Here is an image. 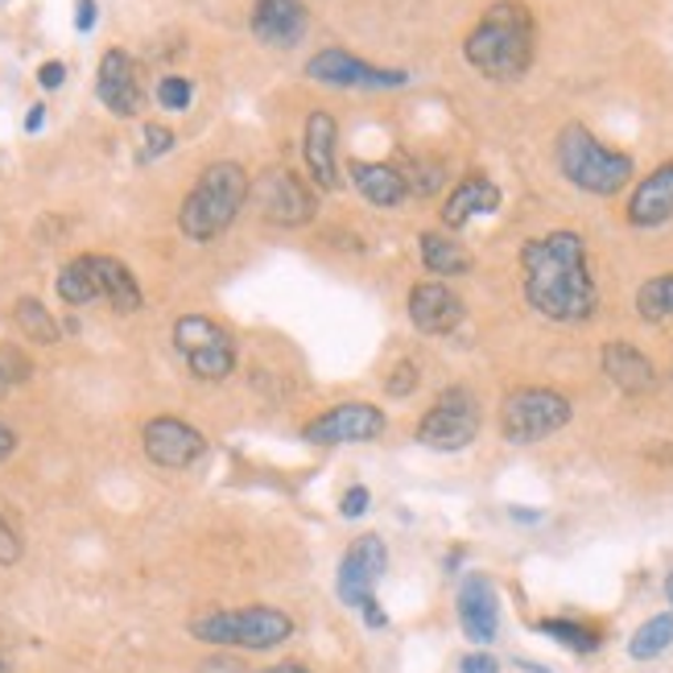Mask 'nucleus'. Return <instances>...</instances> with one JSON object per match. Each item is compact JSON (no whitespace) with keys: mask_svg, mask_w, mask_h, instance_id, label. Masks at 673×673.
<instances>
[{"mask_svg":"<svg viewBox=\"0 0 673 673\" xmlns=\"http://www.w3.org/2000/svg\"><path fill=\"white\" fill-rule=\"evenodd\" d=\"M525 298L549 323H587L599 311V290L587 265V240L579 232H546L520 249Z\"/></svg>","mask_w":673,"mask_h":673,"instance_id":"1","label":"nucleus"},{"mask_svg":"<svg viewBox=\"0 0 673 673\" xmlns=\"http://www.w3.org/2000/svg\"><path fill=\"white\" fill-rule=\"evenodd\" d=\"M537 25L525 0H496L463 42V59L492 83H517L533 66Z\"/></svg>","mask_w":673,"mask_h":673,"instance_id":"2","label":"nucleus"},{"mask_svg":"<svg viewBox=\"0 0 673 673\" xmlns=\"http://www.w3.org/2000/svg\"><path fill=\"white\" fill-rule=\"evenodd\" d=\"M252 178L240 161H211L199 182L190 187V194L178 207V228L194 244H211L220 240L235 223V215L249 203Z\"/></svg>","mask_w":673,"mask_h":673,"instance_id":"3","label":"nucleus"},{"mask_svg":"<svg viewBox=\"0 0 673 673\" xmlns=\"http://www.w3.org/2000/svg\"><path fill=\"white\" fill-rule=\"evenodd\" d=\"M558 170L570 187L587 190V194H620L632 178V157L620 149H608L587 125H566L558 133Z\"/></svg>","mask_w":673,"mask_h":673,"instance_id":"4","label":"nucleus"},{"mask_svg":"<svg viewBox=\"0 0 673 673\" xmlns=\"http://www.w3.org/2000/svg\"><path fill=\"white\" fill-rule=\"evenodd\" d=\"M190 637L220 649H244V653H269L294 637V616L282 608H240V611H203L190 620Z\"/></svg>","mask_w":673,"mask_h":673,"instance_id":"5","label":"nucleus"},{"mask_svg":"<svg viewBox=\"0 0 673 673\" xmlns=\"http://www.w3.org/2000/svg\"><path fill=\"white\" fill-rule=\"evenodd\" d=\"M173 347L187 364V372L194 380H207V385H220L235 372V339L232 330L220 327L215 318L207 314H182L173 323Z\"/></svg>","mask_w":673,"mask_h":673,"instance_id":"6","label":"nucleus"},{"mask_svg":"<svg viewBox=\"0 0 673 673\" xmlns=\"http://www.w3.org/2000/svg\"><path fill=\"white\" fill-rule=\"evenodd\" d=\"M570 413L575 409H570V401L558 389H541V385L513 389L501 406V434L513 446H529V442L558 434L570 422Z\"/></svg>","mask_w":673,"mask_h":673,"instance_id":"7","label":"nucleus"},{"mask_svg":"<svg viewBox=\"0 0 673 673\" xmlns=\"http://www.w3.org/2000/svg\"><path fill=\"white\" fill-rule=\"evenodd\" d=\"M249 199L256 207V215L273 228H306L314 220V190L302 182L290 166H269L252 178Z\"/></svg>","mask_w":673,"mask_h":673,"instance_id":"8","label":"nucleus"},{"mask_svg":"<svg viewBox=\"0 0 673 673\" xmlns=\"http://www.w3.org/2000/svg\"><path fill=\"white\" fill-rule=\"evenodd\" d=\"M475 434H480V406H475V392L463 385L442 392L430 406V413L418 422V442L430 451H463L475 442Z\"/></svg>","mask_w":673,"mask_h":673,"instance_id":"9","label":"nucleus"},{"mask_svg":"<svg viewBox=\"0 0 673 673\" xmlns=\"http://www.w3.org/2000/svg\"><path fill=\"white\" fill-rule=\"evenodd\" d=\"M385 430H389V418H385L380 406H372V401H339L327 413L311 418L302 439L314 442V446H344V442L385 439Z\"/></svg>","mask_w":673,"mask_h":673,"instance_id":"10","label":"nucleus"},{"mask_svg":"<svg viewBox=\"0 0 673 673\" xmlns=\"http://www.w3.org/2000/svg\"><path fill=\"white\" fill-rule=\"evenodd\" d=\"M306 75L314 83H327V87H344V92H389V87H406L409 71H385V66H372L347 54L339 46L318 50L311 63H306Z\"/></svg>","mask_w":673,"mask_h":673,"instance_id":"11","label":"nucleus"},{"mask_svg":"<svg viewBox=\"0 0 673 673\" xmlns=\"http://www.w3.org/2000/svg\"><path fill=\"white\" fill-rule=\"evenodd\" d=\"M389 570V549L376 533H364L347 546L344 562H339V579H335V591L347 608L364 611L368 603H376V582L385 579Z\"/></svg>","mask_w":673,"mask_h":673,"instance_id":"12","label":"nucleus"},{"mask_svg":"<svg viewBox=\"0 0 673 673\" xmlns=\"http://www.w3.org/2000/svg\"><path fill=\"white\" fill-rule=\"evenodd\" d=\"M145 459L166 471H187L194 463H203L207 439L182 418H149L141 430Z\"/></svg>","mask_w":673,"mask_h":673,"instance_id":"13","label":"nucleus"},{"mask_svg":"<svg viewBox=\"0 0 673 673\" xmlns=\"http://www.w3.org/2000/svg\"><path fill=\"white\" fill-rule=\"evenodd\" d=\"M95 95L99 104L112 112V116H137L145 108V87H141V66L128 50L112 46L104 59H99V71H95Z\"/></svg>","mask_w":673,"mask_h":673,"instance_id":"14","label":"nucleus"},{"mask_svg":"<svg viewBox=\"0 0 673 673\" xmlns=\"http://www.w3.org/2000/svg\"><path fill=\"white\" fill-rule=\"evenodd\" d=\"M463 298L446 282H418L409 290V323L422 335H451L463 323Z\"/></svg>","mask_w":673,"mask_h":673,"instance_id":"15","label":"nucleus"},{"mask_svg":"<svg viewBox=\"0 0 673 673\" xmlns=\"http://www.w3.org/2000/svg\"><path fill=\"white\" fill-rule=\"evenodd\" d=\"M459 624H463V637L475 644H492L496 632H501V596L492 579L484 575H467L463 587H459Z\"/></svg>","mask_w":673,"mask_h":673,"instance_id":"16","label":"nucleus"},{"mask_svg":"<svg viewBox=\"0 0 673 673\" xmlns=\"http://www.w3.org/2000/svg\"><path fill=\"white\" fill-rule=\"evenodd\" d=\"M252 33L273 50H290L306 38V4L302 0H252Z\"/></svg>","mask_w":673,"mask_h":673,"instance_id":"17","label":"nucleus"},{"mask_svg":"<svg viewBox=\"0 0 673 673\" xmlns=\"http://www.w3.org/2000/svg\"><path fill=\"white\" fill-rule=\"evenodd\" d=\"M335 141H339V128L327 112H311L306 116V133H302V154H306V170L311 182L318 190L339 187V161H335Z\"/></svg>","mask_w":673,"mask_h":673,"instance_id":"18","label":"nucleus"},{"mask_svg":"<svg viewBox=\"0 0 673 673\" xmlns=\"http://www.w3.org/2000/svg\"><path fill=\"white\" fill-rule=\"evenodd\" d=\"M673 220V161L641 178V187L628 199V223L632 228H661Z\"/></svg>","mask_w":673,"mask_h":673,"instance_id":"19","label":"nucleus"},{"mask_svg":"<svg viewBox=\"0 0 673 673\" xmlns=\"http://www.w3.org/2000/svg\"><path fill=\"white\" fill-rule=\"evenodd\" d=\"M599 360H603V372H608L611 385L620 392H628V397H641V392L658 389V368H653V360L644 356L641 347L616 339V344H608L599 351Z\"/></svg>","mask_w":673,"mask_h":673,"instance_id":"20","label":"nucleus"},{"mask_svg":"<svg viewBox=\"0 0 673 673\" xmlns=\"http://www.w3.org/2000/svg\"><path fill=\"white\" fill-rule=\"evenodd\" d=\"M95 273V285H99V302H108L116 314H137L145 306L141 282L133 277V269L116 256H104V252H87Z\"/></svg>","mask_w":673,"mask_h":673,"instance_id":"21","label":"nucleus"},{"mask_svg":"<svg viewBox=\"0 0 673 673\" xmlns=\"http://www.w3.org/2000/svg\"><path fill=\"white\" fill-rule=\"evenodd\" d=\"M496 207H501V187H496L492 178H484V173H471V178H463V182L451 190V199L442 207V228L459 232V228H467L471 220L492 215Z\"/></svg>","mask_w":673,"mask_h":673,"instance_id":"22","label":"nucleus"},{"mask_svg":"<svg viewBox=\"0 0 673 673\" xmlns=\"http://www.w3.org/2000/svg\"><path fill=\"white\" fill-rule=\"evenodd\" d=\"M347 173H351L356 190H360L372 207H385V211H392V207H401L409 199L406 178H401V170H397V166H389V161H351V166H347Z\"/></svg>","mask_w":673,"mask_h":673,"instance_id":"23","label":"nucleus"},{"mask_svg":"<svg viewBox=\"0 0 673 673\" xmlns=\"http://www.w3.org/2000/svg\"><path fill=\"white\" fill-rule=\"evenodd\" d=\"M418 249H422V265L430 273H439V277H463V273H471V252L446 232H422Z\"/></svg>","mask_w":673,"mask_h":673,"instance_id":"24","label":"nucleus"},{"mask_svg":"<svg viewBox=\"0 0 673 673\" xmlns=\"http://www.w3.org/2000/svg\"><path fill=\"white\" fill-rule=\"evenodd\" d=\"M54 290H59V298H63L66 306H92V302H99V285H95V273H92L87 252H83V256H75V261H66V265L59 269V282H54Z\"/></svg>","mask_w":673,"mask_h":673,"instance_id":"25","label":"nucleus"},{"mask_svg":"<svg viewBox=\"0 0 673 673\" xmlns=\"http://www.w3.org/2000/svg\"><path fill=\"white\" fill-rule=\"evenodd\" d=\"M13 323L21 327V335H25L30 344L54 347L59 339H63V327H59V318H54V314H50L38 298H17Z\"/></svg>","mask_w":673,"mask_h":673,"instance_id":"26","label":"nucleus"},{"mask_svg":"<svg viewBox=\"0 0 673 673\" xmlns=\"http://www.w3.org/2000/svg\"><path fill=\"white\" fill-rule=\"evenodd\" d=\"M670 644H673V611H661V616L644 620V624L632 632L628 653H632L637 661H653V658H661Z\"/></svg>","mask_w":673,"mask_h":673,"instance_id":"27","label":"nucleus"},{"mask_svg":"<svg viewBox=\"0 0 673 673\" xmlns=\"http://www.w3.org/2000/svg\"><path fill=\"white\" fill-rule=\"evenodd\" d=\"M637 314L644 323H673V273L649 277L637 290Z\"/></svg>","mask_w":673,"mask_h":673,"instance_id":"28","label":"nucleus"},{"mask_svg":"<svg viewBox=\"0 0 673 673\" xmlns=\"http://www.w3.org/2000/svg\"><path fill=\"white\" fill-rule=\"evenodd\" d=\"M397 170L406 178L409 194H418V199H430L446 182V166H442L439 157H409L406 166H397Z\"/></svg>","mask_w":673,"mask_h":673,"instance_id":"29","label":"nucleus"},{"mask_svg":"<svg viewBox=\"0 0 673 673\" xmlns=\"http://www.w3.org/2000/svg\"><path fill=\"white\" fill-rule=\"evenodd\" d=\"M541 632H546L549 641H558L566 644V649H575V653H596L599 649V637L596 628H587V624H575V620H541Z\"/></svg>","mask_w":673,"mask_h":673,"instance_id":"30","label":"nucleus"},{"mask_svg":"<svg viewBox=\"0 0 673 673\" xmlns=\"http://www.w3.org/2000/svg\"><path fill=\"white\" fill-rule=\"evenodd\" d=\"M190 99H194V87H190L187 75H161L157 78V108L187 112Z\"/></svg>","mask_w":673,"mask_h":673,"instance_id":"31","label":"nucleus"},{"mask_svg":"<svg viewBox=\"0 0 673 673\" xmlns=\"http://www.w3.org/2000/svg\"><path fill=\"white\" fill-rule=\"evenodd\" d=\"M33 376V364L17 351V347H0V397L9 389H17V385H25Z\"/></svg>","mask_w":673,"mask_h":673,"instance_id":"32","label":"nucleus"},{"mask_svg":"<svg viewBox=\"0 0 673 673\" xmlns=\"http://www.w3.org/2000/svg\"><path fill=\"white\" fill-rule=\"evenodd\" d=\"M418 380H422V376H418V364L401 360L389 376H385V392H389V397H409V392L418 389Z\"/></svg>","mask_w":673,"mask_h":673,"instance_id":"33","label":"nucleus"},{"mask_svg":"<svg viewBox=\"0 0 673 673\" xmlns=\"http://www.w3.org/2000/svg\"><path fill=\"white\" fill-rule=\"evenodd\" d=\"M173 149V133L166 125H145V149H141V161H154V157L170 154Z\"/></svg>","mask_w":673,"mask_h":673,"instance_id":"34","label":"nucleus"},{"mask_svg":"<svg viewBox=\"0 0 673 673\" xmlns=\"http://www.w3.org/2000/svg\"><path fill=\"white\" fill-rule=\"evenodd\" d=\"M368 504H372V492H368V487H347L344 492V504H339V513H344L347 520H356V517H364V513H368Z\"/></svg>","mask_w":673,"mask_h":673,"instance_id":"35","label":"nucleus"},{"mask_svg":"<svg viewBox=\"0 0 673 673\" xmlns=\"http://www.w3.org/2000/svg\"><path fill=\"white\" fill-rule=\"evenodd\" d=\"M21 562V537L13 533V525L0 517V566Z\"/></svg>","mask_w":673,"mask_h":673,"instance_id":"36","label":"nucleus"},{"mask_svg":"<svg viewBox=\"0 0 673 673\" xmlns=\"http://www.w3.org/2000/svg\"><path fill=\"white\" fill-rule=\"evenodd\" d=\"M459 673H501V661L492 658V653H467V658L459 661Z\"/></svg>","mask_w":673,"mask_h":673,"instance_id":"37","label":"nucleus"},{"mask_svg":"<svg viewBox=\"0 0 673 673\" xmlns=\"http://www.w3.org/2000/svg\"><path fill=\"white\" fill-rule=\"evenodd\" d=\"M38 83H42L46 92L63 87V83H66V66L63 63H42V71H38Z\"/></svg>","mask_w":673,"mask_h":673,"instance_id":"38","label":"nucleus"},{"mask_svg":"<svg viewBox=\"0 0 673 673\" xmlns=\"http://www.w3.org/2000/svg\"><path fill=\"white\" fill-rule=\"evenodd\" d=\"M75 30L78 33L95 30V0H75Z\"/></svg>","mask_w":673,"mask_h":673,"instance_id":"39","label":"nucleus"},{"mask_svg":"<svg viewBox=\"0 0 673 673\" xmlns=\"http://www.w3.org/2000/svg\"><path fill=\"white\" fill-rule=\"evenodd\" d=\"M17 451V430L9 422H0V463Z\"/></svg>","mask_w":673,"mask_h":673,"instance_id":"40","label":"nucleus"},{"mask_svg":"<svg viewBox=\"0 0 673 673\" xmlns=\"http://www.w3.org/2000/svg\"><path fill=\"white\" fill-rule=\"evenodd\" d=\"M42 125H46V104H33L30 116H25V133H38Z\"/></svg>","mask_w":673,"mask_h":673,"instance_id":"41","label":"nucleus"},{"mask_svg":"<svg viewBox=\"0 0 673 673\" xmlns=\"http://www.w3.org/2000/svg\"><path fill=\"white\" fill-rule=\"evenodd\" d=\"M261 673H311L306 665H298V661H285V665H269V670Z\"/></svg>","mask_w":673,"mask_h":673,"instance_id":"42","label":"nucleus"},{"mask_svg":"<svg viewBox=\"0 0 673 673\" xmlns=\"http://www.w3.org/2000/svg\"><path fill=\"white\" fill-rule=\"evenodd\" d=\"M665 599H670V603H673V575H670V579H665Z\"/></svg>","mask_w":673,"mask_h":673,"instance_id":"43","label":"nucleus"},{"mask_svg":"<svg viewBox=\"0 0 673 673\" xmlns=\"http://www.w3.org/2000/svg\"><path fill=\"white\" fill-rule=\"evenodd\" d=\"M0 673H13V665H9L4 658H0Z\"/></svg>","mask_w":673,"mask_h":673,"instance_id":"44","label":"nucleus"}]
</instances>
